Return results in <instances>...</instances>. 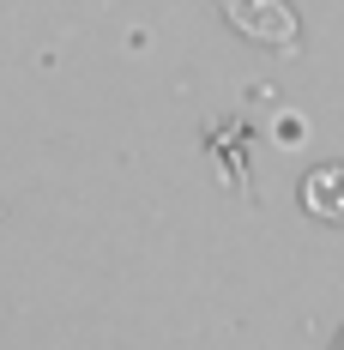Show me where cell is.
Here are the masks:
<instances>
[{
  "mask_svg": "<svg viewBox=\"0 0 344 350\" xmlns=\"http://www.w3.org/2000/svg\"><path fill=\"white\" fill-rule=\"evenodd\" d=\"M217 12L260 49H284V55L302 49V18L290 0H217Z\"/></svg>",
  "mask_w": 344,
  "mask_h": 350,
  "instance_id": "1",
  "label": "cell"
},
{
  "mask_svg": "<svg viewBox=\"0 0 344 350\" xmlns=\"http://www.w3.org/2000/svg\"><path fill=\"white\" fill-rule=\"evenodd\" d=\"M302 206H308L320 224H339L344 230V163H320V170L302 181Z\"/></svg>",
  "mask_w": 344,
  "mask_h": 350,
  "instance_id": "2",
  "label": "cell"
}]
</instances>
